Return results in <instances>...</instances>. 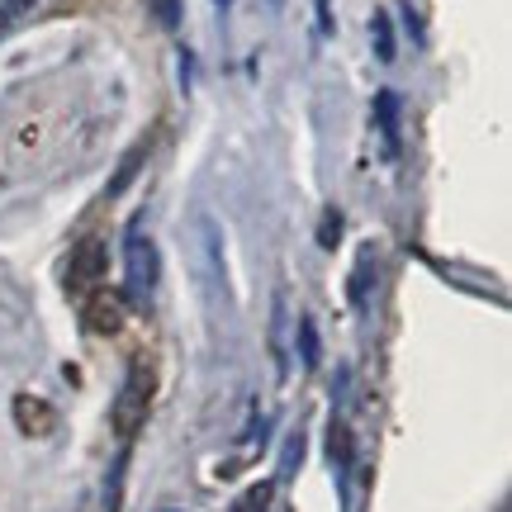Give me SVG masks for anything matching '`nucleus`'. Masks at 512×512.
<instances>
[{
    "label": "nucleus",
    "instance_id": "0eeeda50",
    "mask_svg": "<svg viewBox=\"0 0 512 512\" xmlns=\"http://www.w3.org/2000/svg\"><path fill=\"white\" fill-rule=\"evenodd\" d=\"M375 124H380L384 152L394 157V152H399V95H394V91H380V95H375Z\"/></svg>",
    "mask_w": 512,
    "mask_h": 512
},
{
    "label": "nucleus",
    "instance_id": "f03ea898",
    "mask_svg": "<svg viewBox=\"0 0 512 512\" xmlns=\"http://www.w3.org/2000/svg\"><path fill=\"white\" fill-rule=\"evenodd\" d=\"M147 403H152V366H147V361H133L128 384L119 389V399H114V432H119L124 441L143 427Z\"/></svg>",
    "mask_w": 512,
    "mask_h": 512
},
{
    "label": "nucleus",
    "instance_id": "9b49d317",
    "mask_svg": "<svg viewBox=\"0 0 512 512\" xmlns=\"http://www.w3.org/2000/svg\"><path fill=\"white\" fill-rule=\"evenodd\" d=\"M370 38H375V57H380V62H394V29H389V15L370 19Z\"/></svg>",
    "mask_w": 512,
    "mask_h": 512
},
{
    "label": "nucleus",
    "instance_id": "dca6fc26",
    "mask_svg": "<svg viewBox=\"0 0 512 512\" xmlns=\"http://www.w3.org/2000/svg\"><path fill=\"white\" fill-rule=\"evenodd\" d=\"M337 242H342V214H337V209H328V214H323V223H318V247H337Z\"/></svg>",
    "mask_w": 512,
    "mask_h": 512
},
{
    "label": "nucleus",
    "instance_id": "2eb2a0df",
    "mask_svg": "<svg viewBox=\"0 0 512 512\" xmlns=\"http://www.w3.org/2000/svg\"><path fill=\"white\" fill-rule=\"evenodd\" d=\"M147 10L162 29H181V0H147Z\"/></svg>",
    "mask_w": 512,
    "mask_h": 512
},
{
    "label": "nucleus",
    "instance_id": "6e6552de",
    "mask_svg": "<svg viewBox=\"0 0 512 512\" xmlns=\"http://www.w3.org/2000/svg\"><path fill=\"white\" fill-rule=\"evenodd\" d=\"M370 266H375V247H361V261H356V275H351V304L366 309L370 299Z\"/></svg>",
    "mask_w": 512,
    "mask_h": 512
},
{
    "label": "nucleus",
    "instance_id": "f3484780",
    "mask_svg": "<svg viewBox=\"0 0 512 512\" xmlns=\"http://www.w3.org/2000/svg\"><path fill=\"white\" fill-rule=\"evenodd\" d=\"M266 498H271V489L261 484V489H252V494L238 503V512H266Z\"/></svg>",
    "mask_w": 512,
    "mask_h": 512
},
{
    "label": "nucleus",
    "instance_id": "f8f14e48",
    "mask_svg": "<svg viewBox=\"0 0 512 512\" xmlns=\"http://www.w3.org/2000/svg\"><path fill=\"white\" fill-rule=\"evenodd\" d=\"M271 351H275V366L285 370V299L275 294V309H271Z\"/></svg>",
    "mask_w": 512,
    "mask_h": 512
},
{
    "label": "nucleus",
    "instance_id": "39448f33",
    "mask_svg": "<svg viewBox=\"0 0 512 512\" xmlns=\"http://www.w3.org/2000/svg\"><path fill=\"white\" fill-rule=\"evenodd\" d=\"M81 323H86V332H95V337H114V332L124 328V294L91 290L86 294V309H81Z\"/></svg>",
    "mask_w": 512,
    "mask_h": 512
},
{
    "label": "nucleus",
    "instance_id": "ddd939ff",
    "mask_svg": "<svg viewBox=\"0 0 512 512\" xmlns=\"http://www.w3.org/2000/svg\"><path fill=\"white\" fill-rule=\"evenodd\" d=\"M34 5H38V0H0V38L15 34V24H19L24 15H29Z\"/></svg>",
    "mask_w": 512,
    "mask_h": 512
},
{
    "label": "nucleus",
    "instance_id": "20e7f679",
    "mask_svg": "<svg viewBox=\"0 0 512 512\" xmlns=\"http://www.w3.org/2000/svg\"><path fill=\"white\" fill-rule=\"evenodd\" d=\"M190 238H195V266H200L204 285H209V294H219L223 290V242H219L214 219H209V214H200V219H195V228H190Z\"/></svg>",
    "mask_w": 512,
    "mask_h": 512
},
{
    "label": "nucleus",
    "instance_id": "a211bd4d",
    "mask_svg": "<svg viewBox=\"0 0 512 512\" xmlns=\"http://www.w3.org/2000/svg\"><path fill=\"white\" fill-rule=\"evenodd\" d=\"M313 5H318V29L332 34V29H337V24H332V0H313Z\"/></svg>",
    "mask_w": 512,
    "mask_h": 512
},
{
    "label": "nucleus",
    "instance_id": "423d86ee",
    "mask_svg": "<svg viewBox=\"0 0 512 512\" xmlns=\"http://www.w3.org/2000/svg\"><path fill=\"white\" fill-rule=\"evenodd\" d=\"M15 422H19L24 437H48V432L57 427V413H53V403L34 399V394H19L15 399Z\"/></svg>",
    "mask_w": 512,
    "mask_h": 512
},
{
    "label": "nucleus",
    "instance_id": "9d476101",
    "mask_svg": "<svg viewBox=\"0 0 512 512\" xmlns=\"http://www.w3.org/2000/svg\"><path fill=\"white\" fill-rule=\"evenodd\" d=\"M328 446H332V465H337V475H347L351 470V432H347V422H332Z\"/></svg>",
    "mask_w": 512,
    "mask_h": 512
},
{
    "label": "nucleus",
    "instance_id": "1a4fd4ad",
    "mask_svg": "<svg viewBox=\"0 0 512 512\" xmlns=\"http://www.w3.org/2000/svg\"><path fill=\"white\" fill-rule=\"evenodd\" d=\"M147 162V143H138L133 152H128L124 162H119V171H114V181H110V195H124L128 185H133V176H138V166Z\"/></svg>",
    "mask_w": 512,
    "mask_h": 512
},
{
    "label": "nucleus",
    "instance_id": "4468645a",
    "mask_svg": "<svg viewBox=\"0 0 512 512\" xmlns=\"http://www.w3.org/2000/svg\"><path fill=\"white\" fill-rule=\"evenodd\" d=\"M299 351H304V366H318V328H313V318L304 313L299 318Z\"/></svg>",
    "mask_w": 512,
    "mask_h": 512
},
{
    "label": "nucleus",
    "instance_id": "f257e3e1",
    "mask_svg": "<svg viewBox=\"0 0 512 512\" xmlns=\"http://www.w3.org/2000/svg\"><path fill=\"white\" fill-rule=\"evenodd\" d=\"M124 271H128V299H133V304H147V299H152V290H157L162 261H157V247H152V238H143V223H133V228H128Z\"/></svg>",
    "mask_w": 512,
    "mask_h": 512
},
{
    "label": "nucleus",
    "instance_id": "7ed1b4c3",
    "mask_svg": "<svg viewBox=\"0 0 512 512\" xmlns=\"http://www.w3.org/2000/svg\"><path fill=\"white\" fill-rule=\"evenodd\" d=\"M110 271V252H105V242H81L72 252V266H67V294L76 299H86L91 290H100V280Z\"/></svg>",
    "mask_w": 512,
    "mask_h": 512
}]
</instances>
